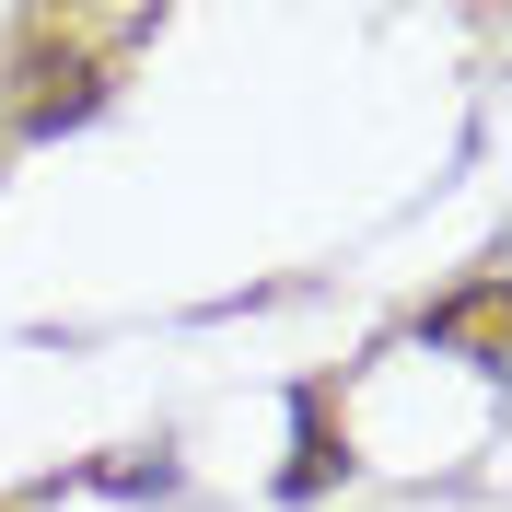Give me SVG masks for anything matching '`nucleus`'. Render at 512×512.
<instances>
[{"label":"nucleus","mask_w":512,"mask_h":512,"mask_svg":"<svg viewBox=\"0 0 512 512\" xmlns=\"http://www.w3.org/2000/svg\"><path fill=\"white\" fill-rule=\"evenodd\" d=\"M419 338H466V350H478V373H501V268H478L454 303H431V315H419Z\"/></svg>","instance_id":"f257e3e1"},{"label":"nucleus","mask_w":512,"mask_h":512,"mask_svg":"<svg viewBox=\"0 0 512 512\" xmlns=\"http://www.w3.org/2000/svg\"><path fill=\"white\" fill-rule=\"evenodd\" d=\"M326 466H350V454L326 443V396L303 384V396H291V466H280V501H315V489H326Z\"/></svg>","instance_id":"f03ea898"}]
</instances>
